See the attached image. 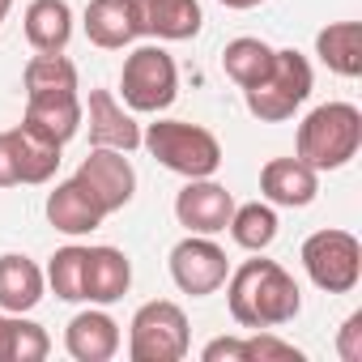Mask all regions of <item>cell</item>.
<instances>
[{"instance_id":"31","label":"cell","mask_w":362,"mask_h":362,"mask_svg":"<svg viewBox=\"0 0 362 362\" xmlns=\"http://www.w3.org/2000/svg\"><path fill=\"white\" fill-rule=\"evenodd\" d=\"M0 188H18V162H13L9 132H0Z\"/></svg>"},{"instance_id":"15","label":"cell","mask_w":362,"mask_h":362,"mask_svg":"<svg viewBox=\"0 0 362 362\" xmlns=\"http://www.w3.org/2000/svg\"><path fill=\"white\" fill-rule=\"evenodd\" d=\"M64 349H69V358H77V362H111V358L119 354V324H115L107 311L90 307V311H81V315L69 320V328H64Z\"/></svg>"},{"instance_id":"16","label":"cell","mask_w":362,"mask_h":362,"mask_svg":"<svg viewBox=\"0 0 362 362\" xmlns=\"http://www.w3.org/2000/svg\"><path fill=\"white\" fill-rule=\"evenodd\" d=\"M86 35L103 52H119L132 39H141V18L132 0H90L86 5Z\"/></svg>"},{"instance_id":"8","label":"cell","mask_w":362,"mask_h":362,"mask_svg":"<svg viewBox=\"0 0 362 362\" xmlns=\"http://www.w3.org/2000/svg\"><path fill=\"white\" fill-rule=\"evenodd\" d=\"M226 277H230V260L209 235H188L170 247V281L184 294H192V298L218 294L226 286Z\"/></svg>"},{"instance_id":"33","label":"cell","mask_w":362,"mask_h":362,"mask_svg":"<svg viewBox=\"0 0 362 362\" xmlns=\"http://www.w3.org/2000/svg\"><path fill=\"white\" fill-rule=\"evenodd\" d=\"M226 9H256V5H264V0H222Z\"/></svg>"},{"instance_id":"29","label":"cell","mask_w":362,"mask_h":362,"mask_svg":"<svg viewBox=\"0 0 362 362\" xmlns=\"http://www.w3.org/2000/svg\"><path fill=\"white\" fill-rule=\"evenodd\" d=\"M337 354L345 362H362V311H354L345 324H341V337H337Z\"/></svg>"},{"instance_id":"3","label":"cell","mask_w":362,"mask_h":362,"mask_svg":"<svg viewBox=\"0 0 362 362\" xmlns=\"http://www.w3.org/2000/svg\"><path fill=\"white\" fill-rule=\"evenodd\" d=\"M141 145L175 175L184 179H209L222 166V145L209 128L188 119H158L141 132Z\"/></svg>"},{"instance_id":"27","label":"cell","mask_w":362,"mask_h":362,"mask_svg":"<svg viewBox=\"0 0 362 362\" xmlns=\"http://www.w3.org/2000/svg\"><path fill=\"white\" fill-rule=\"evenodd\" d=\"M47 354H52L47 328L26 320V315H13V324H9V358L5 362H43Z\"/></svg>"},{"instance_id":"22","label":"cell","mask_w":362,"mask_h":362,"mask_svg":"<svg viewBox=\"0 0 362 362\" xmlns=\"http://www.w3.org/2000/svg\"><path fill=\"white\" fill-rule=\"evenodd\" d=\"M315 56L337 73V77H358L362 73V26L358 22H332L315 35Z\"/></svg>"},{"instance_id":"2","label":"cell","mask_w":362,"mask_h":362,"mask_svg":"<svg viewBox=\"0 0 362 362\" xmlns=\"http://www.w3.org/2000/svg\"><path fill=\"white\" fill-rule=\"evenodd\" d=\"M298 158L315 170H341L362 149V111L354 103H324L298 124Z\"/></svg>"},{"instance_id":"4","label":"cell","mask_w":362,"mask_h":362,"mask_svg":"<svg viewBox=\"0 0 362 362\" xmlns=\"http://www.w3.org/2000/svg\"><path fill=\"white\" fill-rule=\"evenodd\" d=\"M243 98H247V111H252L260 124H281V119H290V115L311 98V64H307V56L294 52V47L273 52L269 73H264L256 86H247Z\"/></svg>"},{"instance_id":"24","label":"cell","mask_w":362,"mask_h":362,"mask_svg":"<svg viewBox=\"0 0 362 362\" xmlns=\"http://www.w3.org/2000/svg\"><path fill=\"white\" fill-rule=\"evenodd\" d=\"M269 64H273V47H269L264 39H235V43H226V52H222V69H226V77H230L239 90L256 86V81L269 73Z\"/></svg>"},{"instance_id":"12","label":"cell","mask_w":362,"mask_h":362,"mask_svg":"<svg viewBox=\"0 0 362 362\" xmlns=\"http://www.w3.org/2000/svg\"><path fill=\"white\" fill-rule=\"evenodd\" d=\"M260 192H264L269 205L303 209V205H311L315 192H320V170L307 166L298 153H294V158H273V162H264V170H260Z\"/></svg>"},{"instance_id":"9","label":"cell","mask_w":362,"mask_h":362,"mask_svg":"<svg viewBox=\"0 0 362 362\" xmlns=\"http://www.w3.org/2000/svg\"><path fill=\"white\" fill-rule=\"evenodd\" d=\"M77 184L90 192V201L111 218V214H119L128 201H132V192H136V170H132V162L124 158V149H90L86 158H81V166H77Z\"/></svg>"},{"instance_id":"14","label":"cell","mask_w":362,"mask_h":362,"mask_svg":"<svg viewBox=\"0 0 362 362\" xmlns=\"http://www.w3.org/2000/svg\"><path fill=\"white\" fill-rule=\"evenodd\" d=\"M132 286V264L119 247H86V281H81V298L94 307H111L115 298H124Z\"/></svg>"},{"instance_id":"32","label":"cell","mask_w":362,"mask_h":362,"mask_svg":"<svg viewBox=\"0 0 362 362\" xmlns=\"http://www.w3.org/2000/svg\"><path fill=\"white\" fill-rule=\"evenodd\" d=\"M9 324H13V315H9V311H0V362L9 358Z\"/></svg>"},{"instance_id":"13","label":"cell","mask_w":362,"mask_h":362,"mask_svg":"<svg viewBox=\"0 0 362 362\" xmlns=\"http://www.w3.org/2000/svg\"><path fill=\"white\" fill-rule=\"evenodd\" d=\"M136 18H141V35L162 39V43H184L201 35V5L197 0H132Z\"/></svg>"},{"instance_id":"23","label":"cell","mask_w":362,"mask_h":362,"mask_svg":"<svg viewBox=\"0 0 362 362\" xmlns=\"http://www.w3.org/2000/svg\"><path fill=\"white\" fill-rule=\"evenodd\" d=\"M26 98H56V94H77V64L64 52H39L26 73Z\"/></svg>"},{"instance_id":"1","label":"cell","mask_w":362,"mask_h":362,"mask_svg":"<svg viewBox=\"0 0 362 362\" xmlns=\"http://www.w3.org/2000/svg\"><path fill=\"white\" fill-rule=\"evenodd\" d=\"M226 303L239 328H277L303 311V290L277 260H243L226 277Z\"/></svg>"},{"instance_id":"7","label":"cell","mask_w":362,"mask_h":362,"mask_svg":"<svg viewBox=\"0 0 362 362\" xmlns=\"http://www.w3.org/2000/svg\"><path fill=\"white\" fill-rule=\"evenodd\" d=\"M307 277L328 294H349L362 281V243L349 230H315L303 243Z\"/></svg>"},{"instance_id":"5","label":"cell","mask_w":362,"mask_h":362,"mask_svg":"<svg viewBox=\"0 0 362 362\" xmlns=\"http://www.w3.org/2000/svg\"><path fill=\"white\" fill-rule=\"evenodd\" d=\"M192 349V328L179 303L170 298H153L145 307H136L132 324H128V358L132 362H179Z\"/></svg>"},{"instance_id":"18","label":"cell","mask_w":362,"mask_h":362,"mask_svg":"<svg viewBox=\"0 0 362 362\" xmlns=\"http://www.w3.org/2000/svg\"><path fill=\"white\" fill-rule=\"evenodd\" d=\"M103 209L90 201V192L77 184V179H64L56 184V192H47V222L60 230V235H94L103 226Z\"/></svg>"},{"instance_id":"10","label":"cell","mask_w":362,"mask_h":362,"mask_svg":"<svg viewBox=\"0 0 362 362\" xmlns=\"http://www.w3.org/2000/svg\"><path fill=\"white\" fill-rule=\"evenodd\" d=\"M230 214H235V197L222 184H214V175L209 179H188L175 197V218L188 235H209L214 239L230 226Z\"/></svg>"},{"instance_id":"6","label":"cell","mask_w":362,"mask_h":362,"mask_svg":"<svg viewBox=\"0 0 362 362\" xmlns=\"http://www.w3.org/2000/svg\"><path fill=\"white\" fill-rule=\"evenodd\" d=\"M119 94H124V107H128V111H141V115L166 111V107L179 98V69H175L170 52H162L158 43L136 47V52L124 60Z\"/></svg>"},{"instance_id":"19","label":"cell","mask_w":362,"mask_h":362,"mask_svg":"<svg viewBox=\"0 0 362 362\" xmlns=\"http://www.w3.org/2000/svg\"><path fill=\"white\" fill-rule=\"evenodd\" d=\"M22 26L35 52H64L73 39V9L69 0H30Z\"/></svg>"},{"instance_id":"30","label":"cell","mask_w":362,"mask_h":362,"mask_svg":"<svg viewBox=\"0 0 362 362\" xmlns=\"http://www.w3.org/2000/svg\"><path fill=\"white\" fill-rule=\"evenodd\" d=\"M201 358L205 362H243V341L239 337H218V341H209L205 349H201Z\"/></svg>"},{"instance_id":"11","label":"cell","mask_w":362,"mask_h":362,"mask_svg":"<svg viewBox=\"0 0 362 362\" xmlns=\"http://www.w3.org/2000/svg\"><path fill=\"white\" fill-rule=\"evenodd\" d=\"M81 119H90V145H98V149L132 153L141 145V124L132 119V111H124V103L111 90H90V103L81 107Z\"/></svg>"},{"instance_id":"20","label":"cell","mask_w":362,"mask_h":362,"mask_svg":"<svg viewBox=\"0 0 362 362\" xmlns=\"http://www.w3.org/2000/svg\"><path fill=\"white\" fill-rule=\"evenodd\" d=\"M9 141H13V162H18V184H47L60 166V145L26 124L9 128Z\"/></svg>"},{"instance_id":"26","label":"cell","mask_w":362,"mask_h":362,"mask_svg":"<svg viewBox=\"0 0 362 362\" xmlns=\"http://www.w3.org/2000/svg\"><path fill=\"white\" fill-rule=\"evenodd\" d=\"M47 286L56 290V298H64V303H86L81 298V281H86V247H60L56 256H52V264H47Z\"/></svg>"},{"instance_id":"21","label":"cell","mask_w":362,"mask_h":362,"mask_svg":"<svg viewBox=\"0 0 362 362\" xmlns=\"http://www.w3.org/2000/svg\"><path fill=\"white\" fill-rule=\"evenodd\" d=\"M26 128L52 136L56 145L73 141L77 128H81V98L77 94H56V98H26V115H22Z\"/></svg>"},{"instance_id":"25","label":"cell","mask_w":362,"mask_h":362,"mask_svg":"<svg viewBox=\"0 0 362 362\" xmlns=\"http://www.w3.org/2000/svg\"><path fill=\"white\" fill-rule=\"evenodd\" d=\"M226 230H230V239H235L243 252H264V247L277 239V214H273V205H260V201L235 205Z\"/></svg>"},{"instance_id":"28","label":"cell","mask_w":362,"mask_h":362,"mask_svg":"<svg viewBox=\"0 0 362 362\" xmlns=\"http://www.w3.org/2000/svg\"><path fill=\"white\" fill-rule=\"evenodd\" d=\"M243 362H303V349L273 337L269 328H252V337H243Z\"/></svg>"},{"instance_id":"34","label":"cell","mask_w":362,"mask_h":362,"mask_svg":"<svg viewBox=\"0 0 362 362\" xmlns=\"http://www.w3.org/2000/svg\"><path fill=\"white\" fill-rule=\"evenodd\" d=\"M9 9H13V0H0V26H5V18H9Z\"/></svg>"},{"instance_id":"17","label":"cell","mask_w":362,"mask_h":362,"mask_svg":"<svg viewBox=\"0 0 362 362\" xmlns=\"http://www.w3.org/2000/svg\"><path fill=\"white\" fill-rule=\"evenodd\" d=\"M43 290H47V277L30 256H18V252L0 256V311L26 315L43 303Z\"/></svg>"}]
</instances>
